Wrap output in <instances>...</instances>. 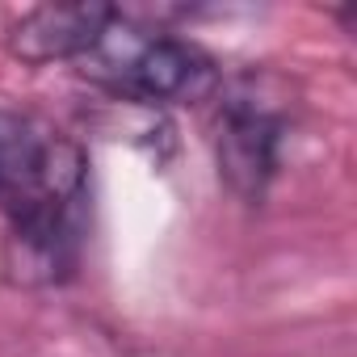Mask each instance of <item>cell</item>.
Here are the masks:
<instances>
[{"label":"cell","mask_w":357,"mask_h":357,"mask_svg":"<svg viewBox=\"0 0 357 357\" xmlns=\"http://www.w3.org/2000/svg\"><path fill=\"white\" fill-rule=\"evenodd\" d=\"M0 269L13 286H55L80 265L89 215L84 151L38 118L0 109Z\"/></svg>","instance_id":"cell-1"},{"label":"cell","mask_w":357,"mask_h":357,"mask_svg":"<svg viewBox=\"0 0 357 357\" xmlns=\"http://www.w3.org/2000/svg\"><path fill=\"white\" fill-rule=\"evenodd\" d=\"M72 68L105 93L139 105H190L219 89V63L202 47L151 30L118 9H109L105 26Z\"/></svg>","instance_id":"cell-2"},{"label":"cell","mask_w":357,"mask_h":357,"mask_svg":"<svg viewBox=\"0 0 357 357\" xmlns=\"http://www.w3.org/2000/svg\"><path fill=\"white\" fill-rule=\"evenodd\" d=\"M215 151L223 181L240 198L261 202L282 168V118L257 105L252 97H231L219 114Z\"/></svg>","instance_id":"cell-3"},{"label":"cell","mask_w":357,"mask_h":357,"mask_svg":"<svg viewBox=\"0 0 357 357\" xmlns=\"http://www.w3.org/2000/svg\"><path fill=\"white\" fill-rule=\"evenodd\" d=\"M114 5H43L9 26V51L26 63H76Z\"/></svg>","instance_id":"cell-4"}]
</instances>
